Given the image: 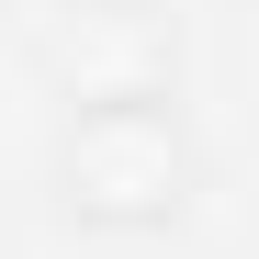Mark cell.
Masks as SVG:
<instances>
[{
  "instance_id": "6da1fadb",
  "label": "cell",
  "mask_w": 259,
  "mask_h": 259,
  "mask_svg": "<svg viewBox=\"0 0 259 259\" xmlns=\"http://www.w3.org/2000/svg\"><path fill=\"white\" fill-rule=\"evenodd\" d=\"M68 181H79V203H102V214L181 203V136H169V113L158 102H102L91 124H79V147H68Z\"/></svg>"
}]
</instances>
